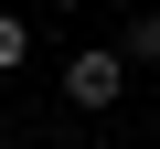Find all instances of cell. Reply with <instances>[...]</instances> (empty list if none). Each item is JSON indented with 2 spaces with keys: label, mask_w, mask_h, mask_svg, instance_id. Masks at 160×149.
I'll return each mask as SVG.
<instances>
[{
  "label": "cell",
  "mask_w": 160,
  "mask_h": 149,
  "mask_svg": "<svg viewBox=\"0 0 160 149\" xmlns=\"http://www.w3.org/2000/svg\"><path fill=\"white\" fill-rule=\"evenodd\" d=\"M118 64H128V74L160 64V11H128V22H118Z\"/></svg>",
  "instance_id": "obj_2"
},
{
  "label": "cell",
  "mask_w": 160,
  "mask_h": 149,
  "mask_svg": "<svg viewBox=\"0 0 160 149\" xmlns=\"http://www.w3.org/2000/svg\"><path fill=\"white\" fill-rule=\"evenodd\" d=\"M64 96H75V107H118V96H128V64H118V43L64 53Z\"/></svg>",
  "instance_id": "obj_1"
},
{
  "label": "cell",
  "mask_w": 160,
  "mask_h": 149,
  "mask_svg": "<svg viewBox=\"0 0 160 149\" xmlns=\"http://www.w3.org/2000/svg\"><path fill=\"white\" fill-rule=\"evenodd\" d=\"M22 53H32V32H22V11H0V74H22Z\"/></svg>",
  "instance_id": "obj_3"
},
{
  "label": "cell",
  "mask_w": 160,
  "mask_h": 149,
  "mask_svg": "<svg viewBox=\"0 0 160 149\" xmlns=\"http://www.w3.org/2000/svg\"><path fill=\"white\" fill-rule=\"evenodd\" d=\"M43 11H86V0H43Z\"/></svg>",
  "instance_id": "obj_4"
}]
</instances>
